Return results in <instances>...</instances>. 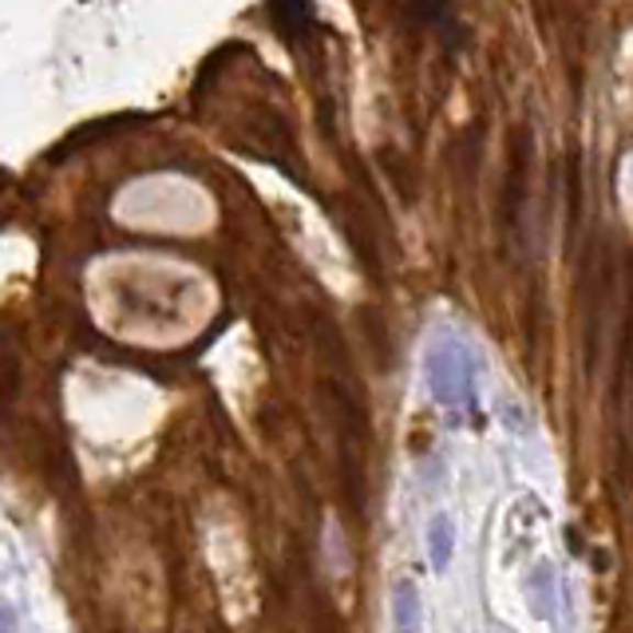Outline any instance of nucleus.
Segmentation results:
<instances>
[{
	"label": "nucleus",
	"mask_w": 633,
	"mask_h": 633,
	"mask_svg": "<svg viewBox=\"0 0 633 633\" xmlns=\"http://www.w3.org/2000/svg\"><path fill=\"white\" fill-rule=\"evenodd\" d=\"M424 380L444 408H475V360L464 341L432 336L424 348Z\"/></svg>",
	"instance_id": "f257e3e1"
},
{
	"label": "nucleus",
	"mask_w": 633,
	"mask_h": 633,
	"mask_svg": "<svg viewBox=\"0 0 633 633\" xmlns=\"http://www.w3.org/2000/svg\"><path fill=\"white\" fill-rule=\"evenodd\" d=\"M523 593H526V610H531V618H538V622H551L554 613H558V574H554V566L546 563V558H538V563L526 570Z\"/></svg>",
	"instance_id": "f03ea898"
},
{
	"label": "nucleus",
	"mask_w": 633,
	"mask_h": 633,
	"mask_svg": "<svg viewBox=\"0 0 633 633\" xmlns=\"http://www.w3.org/2000/svg\"><path fill=\"white\" fill-rule=\"evenodd\" d=\"M392 633H424V606L415 582L400 578L392 586Z\"/></svg>",
	"instance_id": "7ed1b4c3"
},
{
	"label": "nucleus",
	"mask_w": 633,
	"mask_h": 633,
	"mask_svg": "<svg viewBox=\"0 0 633 633\" xmlns=\"http://www.w3.org/2000/svg\"><path fill=\"white\" fill-rule=\"evenodd\" d=\"M523 202H526V135H519L511 158V178H507V226L514 234L523 226Z\"/></svg>",
	"instance_id": "20e7f679"
},
{
	"label": "nucleus",
	"mask_w": 633,
	"mask_h": 633,
	"mask_svg": "<svg viewBox=\"0 0 633 633\" xmlns=\"http://www.w3.org/2000/svg\"><path fill=\"white\" fill-rule=\"evenodd\" d=\"M455 558V523L447 514H432L427 523V563L432 570H447Z\"/></svg>",
	"instance_id": "39448f33"
},
{
	"label": "nucleus",
	"mask_w": 633,
	"mask_h": 633,
	"mask_svg": "<svg viewBox=\"0 0 633 633\" xmlns=\"http://www.w3.org/2000/svg\"><path fill=\"white\" fill-rule=\"evenodd\" d=\"M269 16H274L277 32L289 40L301 36L306 29H313V9H309V4H274Z\"/></svg>",
	"instance_id": "423d86ee"
},
{
	"label": "nucleus",
	"mask_w": 633,
	"mask_h": 633,
	"mask_svg": "<svg viewBox=\"0 0 633 633\" xmlns=\"http://www.w3.org/2000/svg\"><path fill=\"white\" fill-rule=\"evenodd\" d=\"M4 633H16V618H12V606H4Z\"/></svg>",
	"instance_id": "0eeeda50"
},
{
	"label": "nucleus",
	"mask_w": 633,
	"mask_h": 633,
	"mask_svg": "<svg viewBox=\"0 0 633 633\" xmlns=\"http://www.w3.org/2000/svg\"><path fill=\"white\" fill-rule=\"evenodd\" d=\"M495 633H511V630H507V625H499V630H495Z\"/></svg>",
	"instance_id": "6e6552de"
}]
</instances>
